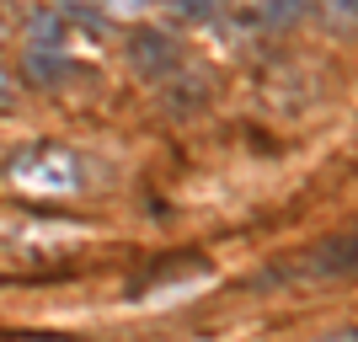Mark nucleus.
Wrapping results in <instances>:
<instances>
[{
	"label": "nucleus",
	"mask_w": 358,
	"mask_h": 342,
	"mask_svg": "<svg viewBox=\"0 0 358 342\" xmlns=\"http://www.w3.org/2000/svg\"><path fill=\"white\" fill-rule=\"evenodd\" d=\"M129 54H134V64H139V70H150V75H161V70H171V64H177V48H171V38H166V32H134Z\"/></svg>",
	"instance_id": "nucleus-3"
},
{
	"label": "nucleus",
	"mask_w": 358,
	"mask_h": 342,
	"mask_svg": "<svg viewBox=\"0 0 358 342\" xmlns=\"http://www.w3.org/2000/svg\"><path fill=\"white\" fill-rule=\"evenodd\" d=\"M310 0H262V22H294Z\"/></svg>",
	"instance_id": "nucleus-6"
},
{
	"label": "nucleus",
	"mask_w": 358,
	"mask_h": 342,
	"mask_svg": "<svg viewBox=\"0 0 358 342\" xmlns=\"http://www.w3.org/2000/svg\"><path fill=\"white\" fill-rule=\"evenodd\" d=\"M11 102H16V80L0 70V107H11Z\"/></svg>",
	"instance_id": "nucleus-9"
},
{
	"label": "nucleus",
	"mask_w": 358,
	"mask_h": 342,
	"mask_svg": "<svg viewBox=\"0 0 358 342\" xmlns=\"http://www.w3.org/2000/svg\"><path fill=\"white\" fill-rule=\"evenodd\" d=\"M32 48H64L59 16H38V27H32Z\"/></svg>",
	"instance_id": "nucleus-4"
},
{
	"label": "nucleus",
	"mask_w": 358,
	"mask_h": 342,
	"mask_svg": "<svg viewBox=\"0 0 358 342\" xmlns=\"http://www.w3.org/2000/svg\"><path fill=\"white\" fill-rule=\"evenodd\" d=\"M171 11L193 16V22H203V16H214V0H171Z\"/></svg>",
	"instance_id": "nucleus-7"
},
{
	"label": "nucleus",
	"mask_w": 358,
	"mask_h": 342,
	"mask_svg": "<svg viewBox=\"0 0 358 342\" xmlns=\"http://www.w3.org/2000/svg\"><path fill=\"white\" fill-rule=\"evenodd\" d=\"M96 6H107L113 16H134V11H145L150 0H96Z\"/></svg>",
	"instance_id": "nucleus-8"
},
{
	"label": "nucleus",
	"mask_w": 358,
	"mask_h": 342,
	"mask_svg": "<svg viewBox=\"0 0 358 342\" xmlns=\"http://www.w3.org/2000/svg\"><path fill=\"white\" fill-rule=\"evenodd\" d=\"M11 182H22L32 193H70V187H80V161L59 145H32L11 161Z\"/></svg>",
	"instance_id": "nucleus-2"
},
{
	"label": "nucleus",
	"mask_w": 358,
	"mask_h": 342,
	"mask_svg": "<svg viewBox=\"0 0 358 342\" xmlns=\"http://www.w3.org/2000/svg\"><path fill=\"white\" fill-rule=\"evenodd\" d=\"M327 22L337 32H353L358 27V0H327Z\"/></svg>",
	"instance_id": "nucleus-5"
},
{
	"label": "nucleus",
	"mask_w": 358,
	"mask_h": 342,
	"mask_svg": "<svg viewBox=\"0 0 358 342\" xmlns=\"http://www.w3.org/2000/svg\"><path fill=\"white\" fill-rule=\"evenodd\" d=\"M343 273H358V230H343V236L305 246L294 262L262 273V283H315V278H343Z\"/></svg>",
	"instance_id": "nucleus-1"
}]
</instances>
